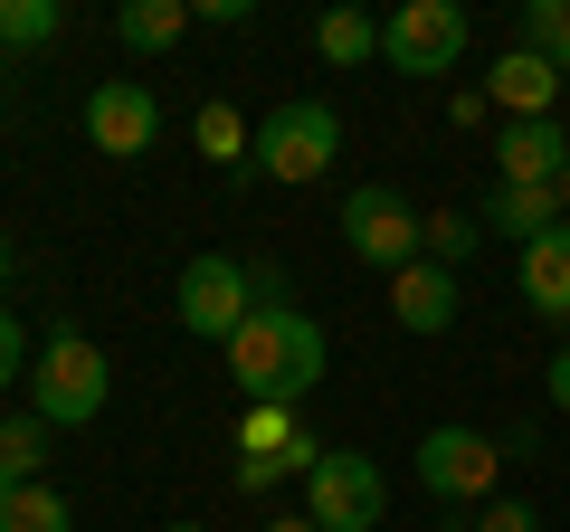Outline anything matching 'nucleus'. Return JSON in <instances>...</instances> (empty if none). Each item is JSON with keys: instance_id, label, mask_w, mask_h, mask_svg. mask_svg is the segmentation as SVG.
<instances>
[{"instance_id": "18", "label": "nucleus", "mask_w": 570, "mask_h": 532, "mask_svg": "<svg viewBox=\"0 0 570 532\" xmlns=\"http://www.w3.org/2000/svg\"><path fill=\"white\" fill-rule=\"evenodd\" d=\"M314 48H324V67H371L381 58V20L371 10H324L314 20Z\"/></svg>"}, {"instance_id": "22", "label": "nucleus", "mask_w": 570, "mask_h": 532, "mask_svg": "<svg viewBox=\"0 0 570 532\" xmlns=\"http://www.w3.org/2000/svg\"><path fill=\"white\" fill-rule=\"evenodd\" d=\"M67 29L58 0H0V48H48Z\"/></svg>"}, {"instance_id": "32", "label": "nucleus", "mask_w": 570, "mask_h": 532, "mask_svg": "<svg viewBox=\"0 0 570 532\" xmlns=\"http://www.w3.org/2000/svg\"><path fill=\"white\" fill-rule=\"evenodd\" d=\"M171 532H200V523H171Z\"/></svg>"}, {"instance_id": "24", "label": "nucleus", "mask_w": 570, "mask_h": 532, "mask_svg": "<svg viewBox=\"0 0 570 532\" xmlns=\"http://www.w3.org/2000/svg\"><path fill=\"white\" fill-rule=\"evenodd\" d=\"M561 39H570V0H523V48H542L561 67Z\"/></svg>"}, {"instance_id": "20", "label": "nucleus", "mask_w": 570, "mask_h": 532, "mask_svg": "<svg viewBox=\"0 0 570 532\" xmlns=\"http://www.w3.org/2000/svg\"><path fill=\"white\" fill-rule=\"evenodd\" d=\"M0 532H77V513H67L58 485H20L0 494Z\"/></svg>"}, {"instance_id": "1", "label": "nucleus", "mask_w": 570, "mask_h": 532, "mask_svg": "<svg viewBox=\"0 0 570 532\" xmlns=\"http://www.w3.org/2000/svg\"><path fill=\"white\" fill-rule=\"evenodd\" d=\"M228 371L266 410H305L314 390H324V324L305 305H257L238 324V343H228Z\"/></svg>"}, {"instance_id": "27", "label": "nucleus", "mask_w": 570, "mask_h": 532, "mask_svg": "<svg viewBox=\"0 0 570 532\" xmlns=\"http://www.w3.org/2000/svg\"><path fill=\"white\" fill-rule=\"evenodd\" d=\"M551 410H570V343H561V362H551Z\"/></svg>"}, {"instance_id": "31", "label": "nucleus", "mask_w": 570, "mask_h": 532, "mask_svg": "<svg viewBox=\"0 0 570 532\" xmlns=\"http://www.w3.org/2000/svg\"><path fill=\"white\" fill-rule=\"evenodd\" d=\"M561 77H570V39H561Z\"/></svg>"}, {"instance_id": "7", "label": "nucleus", "mask_w": 570, "mask_h": 532, "mask_svg": "<svg viewBox=\"0 0 570 532\" xmlns=\"http://www.w3.org/2000/svg\"><path fill=\"white\" fill-rule=\"evenodd\" d=\"M171 314H181V333H200V343H238V324L257 305H247V266L238 257H190L181 266V286H171Z\"/></svg>"}, {"instance_id": "8", "label": "nucleus", "mask_w": 570, "mask_h": 532, "mask_svg": "<svg viewBox=\"0 0 570 532\" xmlns=\"http://www.w3.org/2000/svg\"><path fill=\"white\" fill-rule=\"evenodd\" d=\"M86 144H96L105 162H142V152L163 144V96L142 77H105L96 96H86Z\"/></svg>"}, {"instance_id": "5", "label": "nucleus", "mask_w": 570, "mask_h": 532, "mask_svg": "<svg viewBox=\"0 0 570 532\" xmlns=\"http://www.w3.org/2000/svg\"><path fill=\"white\" fill-rule=\"evenodd\" d=\"M305 513L324 532H381V513H390V475L371 466L362 447H324V466L305 475Z\"/></svg>"}, {"instance_id": "16", "label": "nucleus", "mask_w": 570, "mask_h": 532, "mask_svg": "<svg viewBox=\"0 0 570 532\" xmlns=\"http://www.w3.org/2000/svg\"><path fill=\"white\" fill-rule=\"evenodd\" d=\"M48 418L39 410H20V418H0V494H20V485H39V466H48Z\"/></svg>"}, {"instance_id": "26", "label": "nucleus", "mask_w": 570, "mask_h": 532, "mask_svg": "<svg viewBox=\"0 0 570 532\" xmlns=\"http://www.w3.org/2000/svg\"><path fill=\"white\" fill-rule=\"evenodd\" d=\"M475 532H542V513H532V504H485Z\"/></svg>"}, {"instance_id": "2", "label": "nucleus", "mask_w": 570, "mask_h": 532, "mask_svg": "<svg viewBox=\"0 0 570 532\" xmlns=\"http://www.w3.org/2000/svg\"><path fill=\"white\" fill-rule=\"evenodd\" d=\"M247 162H257L266 181H285V190L324 181V171L343 162V115H333L324 96H285V105H266L257 152H247Z\"/></svg>"}, {"instance_id": "29", "label": "nucleus", "mask_w": 570, "mask_h": 532, "mask_svg": "<svg viewBox=\"0 0 570 532\" xmlns=\"http://www.w3.org/2000/svg\"><path fill=\"white\" fill-rule=\"evenodd\" d=\"M0 286H10V238H0Z\"/></svg>"}, {"instance_id": "21", "label": "nucleus", "mask_w": 570, "mask_h": 532, "mask_svg": "<svg viewBox=\"0 0 570 532\" xmlns=\"http://www.w3.org/2000/svg\"><path fill=\"white\" fill-rule=\"evenodd\" d=\"M475 238H485V219H475V209H428V247H419V257L456 276V266L475 257Z\"/></svg>"}, {"instance_id": "6", "label": "nucleus", "mask_w": 570, "mask_h": 532, "mask_svg": "<svg viewBox=\"0 0 570 532\" xmlns=\"http://www.w3.org/2000/svg\"><path fill=\"white\" fill-rule=\"evenodd\" d=\"M381 58L400 67V77H448V67L466 58V10H456V0H400L381 20Z\"/></svg>"}, {"instance_id": "33", "label": "nucleus", "mask_w": 570, "mask_h": 532, "mask_svg": "<svg viewBox=\"0 0 570 532\" xmlns=\"http://www.w3.org/2000/svg\"><path fill=\"white\" fill-rule=\"evenodd\" d=\"M0 67H10V48H0Z\"/></svg>"}, {"instance_id": "25", "label": "nucleus", "mask_w": 570, "mask_h": 532, "mask_svg": "<svg viewBox=\"0 0 570 532\" xmlns=\"http://www.w3.org/2000/svg\"><path fill=\"white\" fill-rule=\"evenodd\" d=\"M29 362H39V352H29V333H20V314L0 305V390H10V381H29Z\"/></svg>"}, {"instance_id": "10", "label": "nucleus", "mask_w": 570, "mask_h": 532, "mask_svg": "<svg viewBox=\"0 0 570 532\" xmlns=\"http://www.w3.org/2000/svg\"><path fill=\"white\" fill-rule=\"evenodd\" d=\"M561 162H570V134H561V115H532V124H504V134H494V181L561 190Z\"/></svg>"}, {"instance_id": "14", "label": "nucleus", "mask_w": 570, "mask_h": 532, "mask_svg": "<svg viewBox=\"0 0 570 532\" xmlns=\"http://www.w3.org/2000/svg\"><path fill=\"white\" fill-rule=\"evenodd\" d=\"M523 305L542 324H570V228H551V238L523 247Z\"/></svg>"}, {"instance_id": "30", "label": "nucleus", "mask_w": 570, "mask_h": 532, "mask_svg": "<svg viewBox=\"0 0 570 532\" xmlns=\"http://www.w3.org/2000/svg\"><path fill=\"white\" fill-rule=\"evenodd\" d=\"M561 209H570V162H561Z\"/></svg>"}, {"instance_id": "9", "label": "nucleus", "mask_w": 570, "mask_h": 532, "mask_svg": "<svg viewBox=\"0 0 570 532\" xmlns=\"http://www.w3.org/2000/svg\"><path fill=\"white\" fill-rule=\"evenodd\" d=\"M494 437L485 428H428L419 437V485L438 494V504H485V485H494Z\"/></svg>"}, {"instance_id": "11", "label": "nucleus", "mask_w": 570, "mask_h": 532, "mask_svg": "<svg viewBox=\"0 0 570 532\" xmlns=\"http://www.w3.org/2000/svg\"><path fill=\"white\" fill-rule=\"evenodd\" d=\"M485 96L504 105L513 124H532V115H551V105H561V67H551L542 48H504V58H494V77H485Z\"/></svg>"}, {"instance_id": "28", "label": "nucleus", "mask_w": 570, "mask_h": 532, "mask_svg": "<svg viewBox=\"0 0 570 532\" xmlns=\"http://www.w3.org/2000/svg\"><path fill=\"white\" fill-rule=\"evenodd\" d=\"M266 532H324V523H314V513H276Z\"/></svg>"}, {"instance_id": "15", "label": "nucleus", "mask_w": 570, "mask_h": 532, "mask_svg": "<svg viewBox=\"0 0 570 532\" xmlns=\"http://www.w3.org/2000/svg\"><path fill=\"white\" fill-rule=\"evenodd\" d=\"M181 29H190V0H124V10H115V39L134 48V58L181 48Z\"/></svg>"}, {"instance_id": "12", "label": "nucleus", "mask_w": 570, "mask_h": 532, "mask_svg": "<svg viewBox=\"0 0 570 532\" xmlns=\"http://www.w3.org/2000/svg\"><path fill=\"white\" fill-rule=\"evenodd\" d=\"M390 314H400V333H448L456 324V276L448 266H400V276H390Z\"/></svg>"}, {"instance_id": "23", "label": "nucleus", "mask_w": 570, "mask_h": 532, "mask_svg": "<svg viewBox=\"0 0 570 532\" xmlns=\"http://www.w3.org/2000/svg\"><path fill=\"white\" fill-rule=\"evenodd\" d=\"M285 437H305V410H266V400H247V418H238V456H276Z\"/></svg>"}, {"instance_id": "3", "label": "nucleus", "mask_w": 570, "mask_h": 532, "mask_svg": "<svg viewBox=\"0 0 570 532\" xmlns=\"http://www.w3.org/2000/svg\"><path fill=\"white\" fill-rule=\"evenodd\" d=\"M105 390H115V371H105V352L86 343L77 324H48L39 362H29V410H39L48 428H86V418L105 410Z\"/></svg>"}, {"instance_id": "13", "label": "nucleus", "mask_w": 570, "mask_h": 532, "mask_svg": "<svg viewBox=\"0 0 570 532\" xmlns=\"http://www.w3.org/2000/svg\"><path fill=\"white\" fill-rule=\"evenodd\" d=\"M475 219H485V228H504L513 247H532V238H551V228H561L570 209H561V190H523V181H494Z\"/></svg>"}, {"instance_id": "19", "label": "nucleus", "mask_w": 570, "mask_h": 532, "mask_svg": "<svg viewBox=\"0 0 570 532\" xmlns=\"http://www.w3.org/2000/svg\"><path fill=\"white\" fill-rule=\"evenodd\" d=\"M314 466H324V437H285V447L276 456H238V494H276L285 485V475H314Z\"/></svg>"}, {"instance_id": "4", "label": "nucleus", "mask_w": 570, "mask_h": 532, "mask_svg": "<svg viewBox=\"0 0 570 532\" xmlns=\"http://www.w3.org/2000/svg\"><path fill=\"white\" fill-rule=\"evenodd\" d=\"M343 247L362 266H381V276H400V266H419V247H428V209H409L400 181H362L343 200Z\"/></svg>"}, {"instance_id": "17", "label": "nucleus", "mask_w": 570, "mask_h": 532, "mask_svg": "<svg viewBox=\"0 0 570 532\" xmlns=\"http://www.w3.org/2000/svg\"><path fill=\"white\" fill-rule=\"evenodd\" d=\"M190 144H200V162H247V152H257V134H247V115H238V105H228V96H209L200 105V115H190Z\"/></svg>"}]
</instances>
